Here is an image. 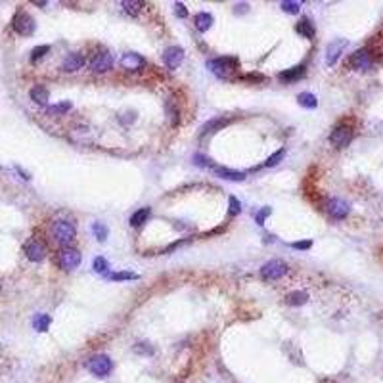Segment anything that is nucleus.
<instances>
[{
	"label": "nucleus",
	"instance_id": "obj_25",
	"mask_svg": "<svg viewBox=\"0 0 383 383\" xmlns=\"http://www.w3.org/2000/svg\"><path fill=\"white\" fill-rule=\"evenodd\" d=\"M309 301V293L305 292H292L288 297H286V303L292 305V307H301Z\"/></svg>",
	"mask_w": 383,
	"mask_h": 383
},
{
	"label": "nucleus",
	"instance_id": "obj_18",
	"mask_svg": "<svg viewBox=\"0 0 383 383\" xmlns=\"http://www.w3.org/2000/svg\"><path fill=\"white\" fill-rule=\"evenodd\" d=\"M213 171H215L221 179H225V180H234V182L246 180V173H242V171H232V169H228V167H213Z\"/></svg>",
	"mask_w": 383,
	"mask_h": 383
},
{
	"label": "nucleus",
	"instance_id": "obj_33",
	"mask_svg": "<svg viewBox=\"0 0 383 383\" xmlns=\"http://www.w3.org/2000/svg\"><path fill=\"white\" fill-rule=\"evenodd\" d=\"M48 52H50V46H46V45L37 46V48H33V52H31V60H33V62H37L39 58H43V56H46Z\"/></svg>",
	"mask_w": 383,
	"mask_h": 383
},
{
	"label": "nucleus",
	"instance_id": "obj_7",
	"mask_svg": "<svg viewBox=\"0 0 383 383\" xmlns=\"http://www.w3.org/2000/svg\"><path fill=\"white\" fill-rule=\"evenodd\" d=\"M353 140V129L349 125H338L332 135H330V142L336 146V148H345L349 142Z\"/></svg>",
	"mask_w": 383,
	"mask_h": 383
},
{
	"label": "nucleus",
	"instance_id": "obj_36",
	"mask_svg": "<svg viewBox=\"0 0 383 383\" xmlns=\"http://www.w3.org/2000/svg\"><path fill=\"white\" fill-rule=\"evenodd\" d=\"M270 213H272L270 207H263V209H261V211L255 215V221H257V225H261V226L265 225V219H267Z\"/></svg>",
	"mask_w": 383,
	"mask_h": 383
},
{
	"label": "nucleus",
	"instance_id": "obj_34",
	"mask_svg": "<svg viewBox=\"0 0 383 383\" xmlns=\"http://www.w3.org/2000/svg\"><path fill=\"white\" fill-rule=\"evenodd\" d=\"M284 154H286V150H284V148H282V150H278L276 154H272L270 158L267 159V163H265V165H267V167H276V165H278V163L282 161Z\"/></svg>",
	"mask_w": 383,
	"mask_h": 383
},
{
	"label": "nucleus",
	"instance_id": "obj_20",
	"mask_svg": "<svg viewBox=\"0 0 383 383\" xmlns=\"http://www.w3.org/2000/svg\"><path fill=\"white\" fill-rule=\"evenodd\" d=\"M31 100L35 102V104H39V106H45L46 102H48V90H46V87H43V85H37V87H33L31 89Z\"/></svg>",
	"mask_w": 383,
	"mask_h": 383
},
{
	"label": "nucleus",
	"instance_id": "obj_15",
	"mask_svg": "<svg viewBox=\"0 0 383 383\" xmlns=\"http://www.w3.org/2000/svg\"><path fill=\"white\" fill-rule=\"evenodd\" d=\"M234 119L232 117H215L211 121H207L205 125L202 127V135H211V133H217V131H223L226 125H230Z\"/></svg>",
	"mask_w": 383,
	"mask_h": 383
},
{
	"label": "nucleus",
	"instance_id": "obj_29",
	"mask_svg": "<svg viewBox=\"0 0 383 383\" xmlns=\"http://www.w3.org/2000/svg\"><path fill=\"white\" fill-rule=\"evenodd\" d=\"M92 232H94V236H96L98 242H106V238H108V226L106 225L94 223V225H92Z\"/></svg>",
	"mask_w": 383,
	"mask_h": 383
},
{
	"label": "nucleus",
	"instance_id": "obj_1",
	"mask_svg": "<svg viewBox=\"0 0 383 383\" xmlns=\"http://www.w3.org/2000/svg\"><path fill=\"white\" fill-rule=\"evenodd\" d=\"M207 68L211 69L217 77L228 79L236 69L240 68V60H238V58H230V56H226V58H217V60H211V62L207 64Z\"/></svg>",
	"mask_w": 383,
	"mask_h": 383
},
{
	"label": "nucleus",
	"instance_id": "obj_19",
	"mask_svg": "<svg viewBox=\"0 0 383 383\" xmlns=\"http://www.w3.org/2000/svg\"><path fill=\"white\" fill-rule=\"evenodd\" d=\"M194 23H196V29H198L200 33H205V31H209L211 25H213V16L207 14V12H200V14H196Z\"/></svg>",
	"mask_w": 383,
	"mask_h": 383
},
{
	"label": "nucleus",
	"instance_id": "obj_11",
	"mask_svg": "<svg viewBox=\"0 0 383 383\" xmlns=\"http://www.w3.org/2000/svg\"><path fill=\"white\" fill-rule=\"evenodd\" d=\"M326 211H328L334 219H345V217L349 215L351 207H349V203L339 200V198H332L330 202L326 203Z\"/></svg>",
	"mask_w": 383,
	"mask_h": 383
},
{
	"label": "nucleus",
	"instance_id": "obj_4",
	"mask_svg": "<svg viewBox=\"0 0 383 383\" xmlns=\"http://www.w3.org/2000/svg\"><path fill=\"white\" fill-rule=\"evenodd\" d=\"M288 272V265L284 263V261H280V259H274V261H269V263H265L263 265V269H261V278L263 280H278V278H282L284 274Z\"/></svg>",
	"mask_w": 383,
	"mask_h": 383
},
{
	"label": "nucleus",
	"instance_id": "obj_38",
	"mask_svg": "<svg viewBox=\"0 0 383 383\" xmlns=\"http://www.w3.org/2000/svg\"><path fill=\"white\" fill-rule=\"evenodd\" d=\"M311 246H313V242H311V240H305V242H293L292 244L293 249H311Z\"/></svg>",
	"mask_w": 383,
	"mask_h": 383
},
{
	"label": "nucleus",
	"instance_id": "obj_12",
	"mask_svg": "<svg viewBox=\"0 0 383 383\" xmlns=\"http://www.w3.org/2000/svg\"><path fill=\"white\" fill-rule=\"evenodd\" d=\"M351 66L359 71H366V69L372 68V54L368 48H362V50H357L351 58Z\"/></svg>",
	"mask_w": 383,
	"mask_h": 383
},
{
	"label": "nucleus",
	"instance_id": "obj_8",
	"mask_svg": "<svg viewBox=\"0 0 383 383\" xmlns=\"http://www.w3.org/2000/svg\"><path fill=\"white\" fill-rule=\"evenodd\" d=\"M113 66V56L106 50H100L94 54V58L90 60V69L94 73H106L108 69H112Z\"/></svg>",
	"mask_w": 383,
	"mask_h": 383
},
{
	"label": "nucleus",
	"instance_id": "obj_26",
	"mask_svg": "<svg viewBox=\"0 0 383 383\" xmlns=\"http://www.w3.org/2000/svg\"><path fill=\"white\" fill-rule=\"evenodd\" d=\"M73 106H71V102L69 100H64V102H60V104H54V106H50L46 113L50 115V117H56V115H66V113L71 110Z\"/></svg>",
	"mask_w": 383,
	"mask_h": 383
},
{
	"label": "nucleus",
	"instance_id": "obj_24",
	"mask_svg": "<svg viewBox=\"0 0 383 383\" xmlns=\"http://www.w3.org/2000/svg\"><path fill=\"white\" fill-rule=\"evenodd\" d=\"M297 102H299V106H303V108H307V110H315L316 106H318L316 96L315 94H311V92H301V94L297 96Z\"/></svg>",
	"mask_w": 383,
	"mask_h": 383
},
{
	"label": "nucleus",
	"instance_id": "obj_23",
	"mask_svg": "<svg viewBox=\"0 0 383 383\" xmlns=\"http://www.w3.org/2000/svg\"><path fill=\"white\" fill-rule=\"evenodd\" d=\"M150 215H152V211H150V207H142V209H138L136 213H133V217H131V226H142L144 223H148V219H150Z\"/></svg>",
	"mask_w": 383,
	"mask_h": 383
},
{
	"label": "nucleus",
	"instance_id": "obj_3",
	"mask_svg": "<svg viewBox=\"0 0 383 383\" xmlns=\"http://www.w3.org/2000/svg\"><path fill=\"white\" fill-rule=\"evenodd\" d=\"M87 368L90 370L96 378H106L113 370V362L108 355H96L87 362Z\"/></svg>",
	"mask_w": 383,
	"mask_h": 383
},
{
	"label": "nucleus",
	"instance_id": "obj_9",
	"mask_svg": "<svg viewBox=\"0 0 383 383\" xmlns=\"http://www.w3.org/2000/svg\"><path fill=\"white\" fill-rule=\"evenodd\" d=\"M184 60V50L180 46H169L165 52H163V64L167 66V69L175 71L179 68Z\"/></svg>",
	"mask_w": 383,
	"mask_h": 383
},
{
	"label": "nucleus",
	"instance_id": "obj_37",
	"mask_svg": "<svg viewBox=\"0 0 383 383\" xmlns=\"http://www.w3.org/2000/svg\"><path fill=\"white\" fill-rule=\"evenodd\" d=\"M175 12H177L179 18H186V16H188V10H186V6H184L182 2H177V4H175Z\"/></svg>",
	"mask_w": 383,
	"mask_h": 383
},
{
	"label": "nucleus",
	"instance_id": "obj_6",
	"mask_svg": "<svg viewBox=\"0 0 383 383\" xmlns=\"http://www.w3.org/2000/svg\"><path fill=\"white\" fill-rule=\"evenodd\" d=\"M35 20L29 16V14H25V12H20L16 18H14V31L18 33V35H23V37H29V35H33L35 33Z\"/></svg>",
	"mask_w": 383,
	"mask_h": 383
},
{
	"label": "nucleus",
	"instance_id": "obj_10",
	"mask_svg": "<svg viewBox=\"0 0 383 383\" xmlns=\"http://www.w3.org/2000/svg\"><path fill=\"white\" fill-rule=\"evenodd\" d=\"M25 255H27V259L29 261H33V263H41L43 259L46 257V248L43 242H39V240H29L27 244H25Z\"/></svg>",
	"mask_w": 383,
	"mask_h": 383
},
{
	"label": "nucleus",
	"instance_id": "obj_39",
	"mask_svg": "<svg viewBox=\"0 0 383 383\" xmlns=\"http://www.w3.org/2000/svg\"><path fill=\"white\" fill-rule=\"evenodd\" d=\"M246 79H249V81H263V75H248Z\"/></svg>",
	"mask_w": 383,
	"mask_h": 383
},
{
	"label": "nucleus",
	"instance_id": "obj_32",
	"mask_svg": "<svg viewBox=\"0 0 383 383\" xmlns=\"http://www.w3.org/2000/svg\"><path fill=\"white\" fill-rule=\"evenodd\" d=\"M228 205H230V209H228V215H230V217H236V215H240V211H242V203L238 202L234 196L228 200Z\"/></svg>",
	"mask_w": 383,
	"mask_h": 383
},
{
	"label": "nucleus",
	"instance_id": "obj_17",
	"mask_svg": "<svg viewBox=\"0 0 383 383\" xmlns=\"http://www.w3.org/2000/svg\"><path fill=\"white\" fill-rule=\"evenodd\" d=\"M305 73H307L305 66H295V68H292V69L282 71V73L278 75V79H280V81H284V83H293V81L303 79V77H305Z\"/></svg>",
	"mask_w": 383,
	"mask_h": 383
},
{
	"label": "nucleus",
	"instance_id": "obj_16",
	"mask_svg": "<svg viewBox=\"0 0 383 383\" xmlns=\"http://www.w3.org/2000/svg\"><path fill=\"white\" fill-rule=\"evenodd\" d=\"M83 66H85V56L79 54V52H71V54H68V58H66L64 64H62L64 71H68V73H71V71H79Z\"/></svg>",
	"mask_w": 383,
	"mask_h": 383
},
{
	"label": "nucleus",
	"instance_id": "obj_22",
	"mask_svg": "<svg viewBox=\"0 0 383 383\" xmlns=\"http://www.w3.org/2000/svg\"><path fill=\"white\" fill-rule=\"evenodd\" d=\"M165 110H167V115H169L171 127H179V125H180V110L175 106V102H173V100H167Z\"/></svg>",
	"mask_w": 383,
	"mask_h": 383
},
{
	"label": "nucleus",
	"instance_id": "obj_35",
	"mask_svg": "<svg viewBox=\"0 0 383 383\" xmlns=\"http://www.w3.org/2000/svg\"><path fill=\"white\" fill-rule=\"evenodd\" d=\"M94 270L98 272V274L108 272V261H106L104 257H96V259H94Z\"/></svg>",
	"mask_w": 383,
	"mask_h": 383
},
{
	"label": "nucleus",
	"instance_id": "obj_2",
	"mask_svg": "<svg viewBox=\"0 0 383 383\" xmlns=\"http://www.w3.org/2000/svg\"><path fill=\"white\" fill-rule=\"evenodd\" d=\"M75 236H77V226L73 225L71 221H56L52 225V238L60 246H68Z\"/></svg>",
	"mask_w": 383,
	"mask_h": 383
},
{
	"label": "nucleus",
	"instance_id": "obj_13",
	"mask_svg": "<svg viewBox=\"0 0 383 383\" xmlns=\"http://www.w3.org/2000/svg\"><path fill=\"white\" fill-rule=\"evenodd\" d=\"M121 66L129 71H138V69L146 68V60L136 54V52H127L123 58H121Z\"/></svg>",
	"mask_w": 383,
	"mask_h": 383
},
{
	"label": "nucleus",
	"instance_id": "obj_27",
	"mask_svg": "<svg viewBox=\"0 0 383 383\" xmlns=\"http://www.w3.org/2000/svg\"><path fill=\"white\" fill-rule=\"evenodd\" d=\"M50 322H52V318L48 315H37L35 316V320H33V326H35L37 332H48Z\"/></svg>",
	"mask_w": 383,
	"mask_h": 383
},
{
	"label": "nucleus",
	"instance_id": "obj_21",
	"mask_svg": "<svg viewBox=\"0 0 383 383\" xmlns=\"http://www.w3.org/2000/svg\"><path fill=\"white\" fill-rule=\"evenodd\" d=\"M295 29H297V33H299V35H303L305 39H313V37H315V33H316L315 25H313V22H311L309 18H303L301 22L297 23V27H295Z\"/></svg>",
	"mask_w": 383,
	"mask_h": 383
},
{
	"label": "nucleus",
	"instance_id": "obj_5",
	"mask_svg": "<svg viewBox=\"0 0 383 383\" xmlns=\"http://www.w3.org/2000/svg\"><path fill=\"white\" fill-rule=\"evenodd\" d=\"M58 263L64 270H73L81 265V253L73 248H64L58 255Z\"/></svg>",
	"mask_w": 383,
	"mask_h": 383
},
{
	"label": "nucleus",
	"instance_id": "obj_14",
	"mask_svg": "<svg viewBox=\"0 0 383 383\" xmlns=\"http://www.w3.org/2000/svg\"><path fill=\"white\" fill-rule=\"evenodd\" d=\"M345 46H347V41H345V39L334 41L332 45L328 46V50H326V64H328V66H334V64L338 62L339 56H341L343 50H345Z\"/></svg>",
	"mask_w": 383,
	"mask_h": 383
},
{
	"label": "nucleus",
	"instance_id": "obj_30",
	"mask_svg": "<svg viewBox=\"0 0 383 383\" xmlns=\"http://www.w3.org/2000/svg\"><path fill=\"white\" fill-rule=\"evenodd\" d=\"M110 280H113V282H125V280H138V274H136V272H127V270L115 272V274H112V276H110Z\"/></svg>",
	"mask_w": 383,
	"mask_h": 383
},
{
	"label": "nucleus",
	"instance_id": "obj_28",
	"mask_svg": "<svg viewBox=\"0 0 383 383\" xmlns=\"http://www.w3.org/2000/svg\"><path fill=\"white\" fill-rule=\"evenodd\" d=\"M121 6L125 8V12H127L129 16H136V14L144 8V2H138V0H125V2H121Z\"/></svg>",
	"mask_w": 383,
	"mask_h": 383
},
{
	"label": "nucleus",
	"instance_id": "obj_31",
	"mask_svg": "<svg viewBox=\"0 0 383 383\" xmlns=\"http://www.w3.org/2000/svg\"><path fill=\"white\" fill-rule=\"evenodd\" d=\"M299 8H301V2H293V0L282 2V10L288 14H299Z\"/></svg>",
	"mask_w": 383,
	"mask_h": 383
}]
</instances>
